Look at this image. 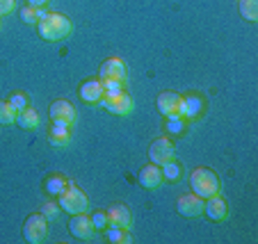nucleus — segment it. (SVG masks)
Segmentation results:
<instances>
[{
    "label": "nucleus",
    "mask_w": 258,
    "mask_h": 244,
    "mask_svg": "<svg viewBox=\"0 0 258 244\" xmlns=\"http://www.w3.org/2000/svg\"><path fill=\"white\" fill-rule=\"evenodd\" d=\"M37 30H39V37L46 41H62L64 37H69L71 32V21L64 14L57 12H46L39 21H37Z\"/></svg>",
    "instance_id": "nucleus-1"
},
{
    "label": "nucleus",
    "mask_w": 258,
    "mask_h": 244,
    "mask_svg": "<svg viewBox=\"0 0 258 244\" xmlns=\"http://www.w3.org/2000/svg\"><path fill=\"white\" fill-rule=\"evenodd\" d=\"M190 187L197 196L201 199H210L219 192V178L215 171H210L208 167H197L190 174Z\"/></svg>",
    "instance_id": "nucleus-2"
},
{
    "label": "nucleus",
    "mask_w": 258,
    "mask_h": 244,
    "mask_svg": "<svg viewBox=\"0 0 258 244\" xmlns=\"http://www.w3.org/2000/svg\"><path fill=\"white\" fill-rule=\"evenodd\" d=\"M57 203L59 208H62L64 212H69V215H78V212H85L87 210V194H85L83 190H80L76 183L69 181L67 187H64V192L57 196Z\"/></svg>",
    "instance_id": "nucleus-3"
},
{
    "label": "nucleus",
    "mask_w": 258,
    "mask_h": 244,
    "mask_svg": "<svg viewBox=\"0 0 258 244\" xmlns=\"http://www.w3.org/2000/svg\"><path fill=\"white\" fill-rule=\"evenodd\" d=\"M23 235L30 244H41L46 237H48V219L44 215H30L25 219V226H23Z\"/></svg>",
    "instance_id": "nucleus-4"
},
{
    "label": "nucleus",
    "mask_w": 258,
    "mask_h": 244,
    "mask_svg": "<svg viewBox=\"0 0 258 244\" xmlns=\"http://www.w3.org/2000/svg\"><path fill=\"white\" fill-rule=\"evenodd\" d=\"M50 121L53 123H64V126H73V121H76V108H73L69 101H64V98H59V101L50 103Z\"/></svg>",
    "instance_id": "nucleus-5"
},
{
    "label": "nucleus",
    "mask_w": 258,
    "mask_h": 244,
    "mask_svg": "<svg viewBox=\"0 0 258 244\" xmlns=\"http://www.w3.org/2000/svg\"><path fill=\"white\" fill-rule=\"evenodd\" d=\"M149 160L153 165H165V162L174 160V144L167 137H158L156 142L149 146Z\"/></svg>",
    "instance_id": "nucleus-6"
},
{
    "label": "nucleus",
    "mask_w": 258,
    "mask_h": 244,
    "mask_svg": "<svg viewBox=\"0 0 258 244\" xmlns=\"http://www.w3.org/2000/svg\"><path fill=\"white\" fill-rule=\"evenodd\" d=\"M101 103L105 105V110H110V112L117 114V117H126V114H131L133 110H135V101H133V96L126 92H121L114 98H101Z\"/></svg>",
    "instance_id": "nucleus-7"
},
{
    "label": "nucleus",
    "mask_w": 258,
    "mask_h": 244,
    "mask_svg": "<svg viewBox=\"0 0 258 244\" xmlns=\"http://www.w3.org/2000/svg\"><path fill=\"white\" fill-rule=\"evenodd\" d=\"M176 210L183 217H199V215H204V199L197 196L195 192L192 194H183L176 201Z\"/></svg>",
    "instance_id": "nucleus-8"
},
{
    "label": "nucleus",
    "mask_w": 258,
    "mask_h": 244,
    "mask_svg": "<svg viewBox=\"0 0 258 244\" xmlns=\"http://www.w3.org/2000/svg\"><path fill=\"white\" fill-rule=\"evenodd\" d=\"M73 219L69 221V230H71L73 237L78 239H92L94 235V224H92V217H87L85 212H78V215H71Z\"/></svg>",
    "instance_id": "nucleus-9"
},
{
    "label": "nucleus",
    "mask_w": 258,
    "mask_h": 244,
    "mask_svg": "<svg viewBox=\"0 0 258 244\" xmlns=\"http://www.w3.org/2000/svg\"><path fill=\"white\" fill-rule=\"evenodd\" d=\"M98 75H101V80H123L126 78V64L121 57H110L101 64Z\"/></svg>",
    "instance_id": "nucleus-10"
},
{
    "label": "nucleus",
    "mask_w": 258,
    "mask_h": 244,
    "mask_svg": "<svg viewBox=\"0 0 258 244\" xmlns=\"http://www.w3.org/2000/svg\"><path fill=\"white\" fill-rule=\"evenodd\" d=\"M140 185L142 187H146V190H156V187H160L162 185V181H165V178H162V169L158 165H146L144 169L140 171Z\"/></svg>",
    "instance_id": "nucleus-11"
},
{
    "label": "nucleus",
    "mask_w": 258,
    "mask_h": 244,
    "mask_svg": "<svg viewBox=\"0 0 258 244\" xmlns=\"http://www.w3.org/2000/svg\"><path fill=\"white\" fill-rule=\"evenodd\" d=\"M107 226H121V228H131L133 226V215L126 205L114 203L107 210Z\"/></svg>",
    "instance_id": "nucleus-12"
},
{
    "label": "nucleus",
    "mask_w": 258,
    "mask_h": 244,
    "mask_svg": "<svg viewBox=\"0 0 258 244\" xmlns=\"http://www.w3.org/2000/svg\"><path fill=\"white\" fill-rule=\"evenodd\" d=\"M204 212L208 215V219L213 221H224L226 215H229V208H226V201L222 196H210L206 199V205H204Z\"/></svg>",
    "instance_id": "nucleus-13"
},
{
    "label": "nucleus",
    "mask_w": 258,
    "mask_h": 244,
    "mask_svg": "<svg viewBox=\"0 0 258 244\" xmlns=\"http://www.w3.org/2000/svg\"><path fill=\"white\" fill-rule=\"evenodd\" d=\"M180 101H183V96H178L176 92H162L160 96H158V110H160L162 117H171V114H178Z\"/></svg>",
    "instance_id": "nucleus-14"
},
{
    "label": "nucleus",
    "mask_w": 258,
    "mask_h": 244,
    "mask_svg": "<svg viewBox=\"0 0 258 244\" xmlns=\"http://www.w3.org/2000/svg\"><path fill=\"white\" fill-rule=\"evenodd\" d=\"M201 110H204V101H201L199 96H195V94H190V96H185L183 101H180L178 117H183V119H197L201 114Z\"/></svg>",
    "instance_id": "nucleus-15"
},
{
    "label": "nucleus",
    "mask_w": 258,
    "mask_h": 244,
    "mask_svg": "<svg viewBox=\"0 0 258 244\" xmlns=\"http://www.w3.org/2000/svg\"><path fill=\"white\" fill-rule=\"evenodd\" d=\"M80 98H83L85 103H89V105H94V103H101L103 98V83L101 80H87V83L80 85Z\"/></svg>",
    "instance_id": "nucleus-16"
},
{
    "label": "nucleus",
    "mask_w": 258,
    "mask_h": 244,
    "mask_svg": "<svg viewBox=\"0 0 258 244\" xmlns=\"http://www.w3.org/2000/svg\"><path fill=\"white\" fill-rule=\"evenodd\" d=\"M48 142L53 146H67L71 142V126L64 123H53V128L48 130Z\"/></svg>",
    "instance_id": "nucleus-17"
},
{
    "label": "nucleus",
    "mask_w": 258,
    "mask_h": 244,
    "mask_svg": "<svg viewBox=\"0 0 258 244\" xmlns=\"http://www.w3.org/2000/svg\"><path fill=\"white\" fill-rule=\"evenodd\" d=\"M16 123L19 128H25V130H34V128H39V114L34 112L32 108H25V110H19L16 112Z\"/></svg>",
    "instance_id": "nucleus-18"
},
{
    "label": "nucleus",
    "mask_w": 258,
    "mask_h": 244,
    "mask_svg": "<svg viewBox=\"0 0 258 244\" xmlns=\"http://www.w3.org/2000/svg\"><path fill=\"white\" fill-rule=\"evenodd\" d=\"M67 178L64 176H48L46 178V192H48L50 196H59L64 192V187H67Z\"/></svg>",
    "instance_id": "nucleus-19"
},
{
    "label": "nucleus",
    "mask_w": 258,
    "mask_h": 244,
    "mask_svg": "<svg viewBox=\"0 0 258 244\" xmlns=\"http://www.w3.org/2000/svg\"><path fill=\"white\" fill-rule=\"evenodd\" d=\"M240 14L247 21H258V0H240Z\"/></svg>",
    "instance_id": "nucleus-20"
},
{
    "label": "nucleus",
    "mask_w": 258,
    "mask_h": 244,
    "mask_svg": "<svg viewBox=\"0 0 258 244\" xmlns=\"http://www.w3.org/2000/svg\"><path fill=\"white\" fill-rule=\"evenodd\" d=\"M16 112H19V110H16L10 101H0V123H3V126L14 123L16 121Z\"/></svg>",
    "instance_id": "nucleus-21"
},
{
    "label": "nucleus",
    "mask_w": 258,
    "mask_h": 244,
    "mask_svg": "<svg viewBox=\"0 0 258 244\" xmlns=\"http://www.w3.org/2000/svg\"><path fill=\"white\" fill-rule=\"evenodd\" d=\"M103 83V98H114L123 92V80H101Z\"/></svg>",
    "instance_id": "nucleus-22"
},
{
    "label": "nucleus",
    "mask_w": 258,
    "mask_h": 244,
    "mask_svg": "<svg viewBox=\"0 0 258 244\" xmlns=\"http://www.w3.org/2000/svg\"><path fill=\"white\" fill-rule=\"evenodd\" d=\"M107 239L112 244H126L131 242V235L126 233V228H121V226H110V230H107Z\"/></svg>",
    "instance_id": "nucleus-23"
},
{
    "label": "nucleus",
    "mask_w": 258,
    "mask_h": 244,
    "mask_svg": "<svg viewBox=\"0 0 258 244\" xmlns=\"http://www.w3.org/2000/svg\"><path fill=\"white\" fill-rule=\"evenodd\" d=\"M46 12H44V7H23V10H21V19L25 21V23H37V21L41 19V16H44Z\"/></svg>",
    "instance_id": "nucleus-24"
},
{
    "label": "nucleus",
    "mask_w": 258,
    "mask_h": 244,
    "mask_svg": "<svg viewBox=\"0 0 258 244\" xmlns=\"http://www.w3.org/2000/svg\"><path fill=\"white\" fill-rule=\"evenodd\" d=\"M183 128H185V119L183 117H178V114L167 117V132H169V135H180Z\"/></svg>",
    "instance_id": "nucleus-25"
},
{
    "label": "nucleus",
    "mask_w": 258,
    "mask_h": 244,
    "mask_svg": "<svg viewBox=\"0 0 258 244\" xmlns=\"http://www.w3.org/2000/svg\"><path fill=\"white\" fill-rule=\"evenodd\" d=\"M162 178H167V181H178L180 178V165L174 160L165 162L162 165Z\"/></svg>",
    "instance_id": "nucleus-26"
},
{
    "label": "nucleus",
    "mask_w": 258,
    "mask_h": 244,
    "mask_svg": "<svg viewBox=\"0 0 258 244\" xmlns=\"http://www.w3.org/2000/svg\"><path fill=\"white\" fill-rule=\"evenodd\" d=\"M59 210H62V208H59V205L55 203V201H48V203L41 205V215H44L46 219H57Z\"/></svg>",
    "instance_id": "nucleus-27"
},
{
    "label": "nucleus",
    "mask_w": 258,
    "mask_h": 244,
    "mask_svg": "<svg viewBox=\"0 0 258 244\" xmlns=\"http://www.w3.org/2000/svg\"><path fill=\"white\" fill-rule=\"evenodd\" d=\"M10 103L14 105L16 110H25L30 105V101H28V96L25 94H21V92H16V94H12L10 96Z\"/></svg>",
    "instance_id": "nucleus-28"
},
{
    "label": "nucleus",
    "mask_w": 258,
    "mask_h": 244,
    "mask_svg": "<svg viewBox=\"0 0 258 244\" xmlns=\"http://www.w3.org/2000/svg\"><path fill=\"white\" fill-rule=\"evenodd\" d=\"M92 224H94V230L105 228V226H107V212L96 210V212H94V217H92Z\"/></svg>",
    "instance_id": "nucleus-29"
},
{
    "label": "nucleus",
    "mask_w": 258,
    "mask_h": 244,
    "mask_svg": "<svg viewBox=\"0 0 258 244\" xmlns=\"http://www.w3.org/2000/svg\"><path fill=\"white\" fill-rule=\"evenodd\" d=\"M16 7L14 0H0V16H5V14H12Z\"/></svg>",
    "instance_id": "nucleus-30"
},
{
    "label": "nucleus",
    "mask_w": 258,
    "mask_h": 244,
    "mask_svg": "<svg viewBox=\"0 0 258 244\" xmlns=\"http://www.w3.org/2000/svg\"><path fill=\"white\" fill-rule=\"evenodd\" d=\"M46 3H48V0H28V5H30V7H44Z\"/></svg>",
    "instance_id": "nucleus-31"
}]
</instances>
